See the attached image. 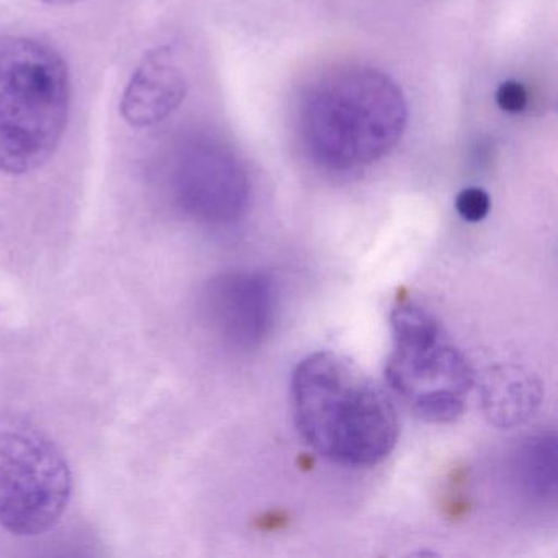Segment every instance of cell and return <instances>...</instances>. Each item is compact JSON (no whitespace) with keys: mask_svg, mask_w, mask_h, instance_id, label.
I'll use <instances>...</instances> for the list:
<instances>
[{"mask_svg":"<svg viewBox=\"0 0 558 558\" xmlns=\"http://www.w3.org/2000/svg\"><path fill=\"white\" fill-rule=\"evenodd\" d=\"M403 90L375 68H336L313 81L296 110V132L319 168L352 172L388 155L403 136Z\"/></svg>","mask_w":558,"mask_h":558,"instance_id":"1","label":"cell"},{"mask_svg":"<svg viewBox=\"0 0 558 558\" xmlns=\"http://www.w3.org/2000/svg\"><path fill=\"white\" fill-rule=\"evenodd\" d=\"M293 423L319 456L345 466L377 465L400 436L397 410L351 361L319 351L296 365L290 381Z\"/></svg>","mask_w":558,"mask_h":558,"instance_id":"2","label":"cell"},{"mask_svg":"<svg viewBox=\"0 0 558 558\" xmlns=\"http://www.w3.org/2000/svg\"><path fill=\"white\" fill-rule=\"evenodd\" d=\"M70 112V70L60 51L37 37L0 35V174L44 168Z\"/></svg>","mask_w":558,"mask_h":558,"instance_id":"3","label":"cell"},{"mask_svg":"<svg viewBox=\"0 0 558 558\" xmlns=\"http://www.w3.org/2000/svg\"><path fill=\"white\" fill-rule=\"evenodd\" d=\"M390 322L393 352L385 375L391 390L426 423H452L462 416L473 385L472 367L444 339L433 313L404 300L395 306Z\"/></svg>","mask_w":558,"mask_h":558,"instance_id":"4","label":"cell"},{"mask_svg":"<svg viewBox=\"0 0 558 558\" xmlns=\"http://www.w3.org/2000/svg\"><path fill=\"white\" fill-rule=\"evenodd\" d=\"M73 473L60 447L28 424L0 429V527L47 534L66 512Z\"/></svg>","mask_w":558,"mask_h":558,"instance_id":"5","label":"cell"},{"mask_svg":"<svg viewBox=\"0 0 558 558\" xmlns=\"http://www.w3.org/2000/svg\"><path fill=\"white\" fill-rule=\"evenodd\" d=\"M168 187L185 217L208 227L234 223L250 207L251 179L243 159L227 140L205 130L175 143Z\"/></svg>","mask_w":558,"mask_h":558,"instance_id":"6","label":"cell"},{"mask_svg":"<svg viewBox=\"0 0 558 558\" xmlns=\"http://www.w3.org/2000/svg\"><path fill=\"white\" fill-rule=\"evenodd\" d=\"M277 296L269 277L247 270L218 274L198 293L205 328L227 348L253 351L272 331Z\"/></svg>","mask_w":558,"mask_h":558,"instance_id":"7","label":"cell"},{"mask_svg":"<svg viewBox=\"0 0 558 558\" xmlns=\"http://www.w3.org/2000/svg\"><path fill=\"white\" fill-rule=\"evenodd\" d=\"M187 90L184 73L169 48L149 51L130 77L120 100L123 120L151 129L172 116Z\"/></svg>","mask_w":558,"mask_h":558,"instance_id":"8","label":"cell"},{"mask_svg":"<svg viewBox=\"0 0 558 558\" xmlns=\"http://www.w3.org/2000/svg\"><path fill=\"white\" fill-rule=\"evenodd\" d=\"M480 400L489 424L512 429L527 423L541 407L542 385L524 368L498 365L483 377Z\"/></svg>","mask_w":558,"mask_h":558,"instance_id":"9","label":"cell"},{"mask_svg":"<svg viewBox=\"0 0 558 558\" xmlns=\"http://www.w3.org/2000/svg\"><path fill=\"white\" fill-rule=\"evenodd\" d=\"M515 478L529 498L547 501L557 488V437L541 433L519 446L514 459Z\"/></svg>","mask_w":558,"mask_h":558,"instance_id":"10","label":"cell"},{"mask_svg":"<svg viewBox=\"0 0 558 558\" xmlns=\"http://www.w3.org/2000/svg\"><path fill=\"white\" fill-rule=\"evenodd\" d=\"M492 198L483 189H463L456 198V210L462 220L469 223H480L488 217Z\"/></svg>","mask_w":558,"mask_h":558,"instance_id":"11","label":"cell"},{"mask_svg":"<svg viewBox=\"0 0 558 558\" xmlns=\"http://www.w3.org/2000/svg\"><path fill=\"white\" fill-rule=\"evenodd\" d=\"M496 104L508 113H519L529 104V93L518 81H505L496 90Z\"/></svg>","mask_w":558,"mask_h":558,"instance_id":"12","label":"cell"},{"mask_svg":"<svg viewBox=\"0 0 558 558\" xmlns=\"http://www.w3.org/2000/svg\"><path fill=\"white\" fill-rule=\"evenodd\" d=\"M53 2H66V0H53Z\"/></svg>","mask_w":558,"mask_h":558,"instance_id":"13","label":"cell"}]
</instances>
